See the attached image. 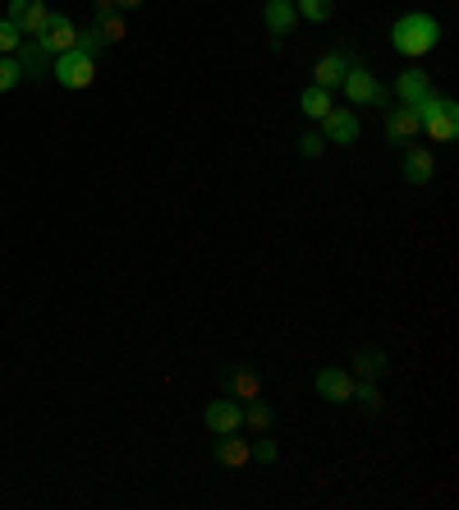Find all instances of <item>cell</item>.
<instances>
[{
	"label": "cell",
	"mask_w": 459,
	"mask_h": 510,
	"mask_svg": "<svg viewBox=\"0 0 459 510\" xmlns=\"http://www.w3.org/2000/svg\"><path fill=\"white\" fill-rule=\"evenodd\" d=\"M322 148H327L322 133H303V138H298V152H303V157H322Z\"/></svg>",
	"instance_id": "obj_27"
},
{
	"label": "cell",
	"mask_w": 459,
	"mask_h": 510,
	"mask_svg": "<svg viewBox=\"0 0 459 510\" xmlns=\"http://www.w3.org/2000/svg\"><path fill=\"white\" fill-rule=\"evenodd\" d=\"M42 46L51 51V60L79 46V28H73V19H69V15H51V24H46V33H42Z\"/></svg>",
	"instance_id": "obj_7"
},
{
	"label": "cell",
	"mask_w": 459,
	"mask_h": 510,
	"mask_svg": "<svg viewBox=\"0 0 459 510\" xmlns=\"http://www.w3.org/2000/svg\"><path fill=\"white\" fill-rule=\"evenodd\" d=\"M349 400H358V409H367V414H381V391L372 387V378L354 382V396Z\"/></svg>",
	"instance_id": "obj_20"
},
{
	"label": "cell",
	"mask_w": 459,
	"mask_h": 510,
	"mask_svg": "<svg viewBox=\"0 0 459 510\" xmlns=\"http://www.w3.org/2000/svg\"><path fill=\"white\" fill-rule=\"evenodd\" d=\"M340 88H345V97H349L354 106H391V93L381 88L376 74H367V64H358V60H349Z\"/></svg>",
	"instance_id": "obj_4"
},
{
	"label": "cell",
	"mask_w": 459,
	"mask_h": 510,
	"mask_svg": "<svg viewBox=\"0 0 459 510\" xmlns=\"http://www.w3.org/2000/svg\"><path fill=\"white\" fill-rule=\"evenodd\" d=\"M303 19H308V24H327L331 19V10H336V0H298V5H294Z\"/></svg>",
	"instance_id": "obj_21"
},
{
	"label": "cell",
	"mask_w": 459,
	"mask_h": 510,
	"mask_svg": "<svg viewBox=\"0 0 459 510\" xmlns=\"http://www.w3.org/2000/svg\"><path fill=\"white\" fill-rule=\"evenodd\" d=\"M322 129H327V142L345 148V142L358 138V115H354V111H331V115L322 120Z\"/></svg>",
	"instance_id": "obj_12"
},
{
	"label": "cell",
	"mask_w": 459,
	"mask_h": 510,
	"mask_svg": "<svg viewBox=\"0 0 459 510\" xmlns=\"http://www.w3.org/2000/svg\"><path fill=\"white\" fill-rule=\"evenodd\" d=\"M258 391H262V382L253 368H230V396L235 400H258Z\"/></svg>",
	"instance_id": "obj_17"
},
{
	"label": "cell",
	"mask_w": 459,
	"mask_h": 510,
	"mask_svg": "<svg viewBox=\"0 0 459 510\" xmlns=\"http://www.w3.org/2000/svg\"><path fill=\"white\" fill-rule=\"evenodd\" d=\"M51 15L55 10H46V0H10V24H19V33L24 37H42L46 33V24H51Z\"/></svg>",
	"instance_id": "obj_5"
},
{
	"label": "cell",
	"mask_w": 459,
	"mask_h": 510,
	"mask_svg": "<svg viewBox=\"0 0 459 510\" xmlns=\"http://www.w3.org/2000/svg\"><path fill=\"white\" fill-rule=\"evenodd\" d=\"M262 19H267L271 46H280V37H289V33H294L298 10H294V0H267V5H262Z\"/></svg>",
	"instance_id": "obj_6"
},
{
	"label": "cell",
	"mask_w": 459,
	"mask_h": 510,
	"mask_svg": "<svg viewBox=\"0 0 459 510\" xmlns=\"http://www.w3.org/2000/svg\"><path fill=\"white\" fill-rule=\"evenodd\" d=\"M414 111H418V124H423V133H427L432 142H454V138H459V106H454L450 97L427 93Z\"/></svg>",
	"instance_id": "obj_2"
},
{
	"label": "cell",
	"mask_w": 459,
	"mask_h": 510,
	"mask_svg": "<svg viewBox=\"0 0 459 510\" xmlns=\"http://www.w3.org/2000/svg\"><path fill=\"white\" fill-rule=\"evenodd\" d=\"M142 0H115V10H138Z\"/></svg>",
	"instance_id": "obj_30"
},
{
	"label": "cell",
	"mask_w": 459,
	"mask_h": 510,
	"mask_svg": "<svg viewBox=\"0 0 459 510\" xmlns=\"http://www.w3.org/2000/svg\"><path fill=\"white\" fill-rule=\"evenodd\" d=\"M102 46H106V42H102V28H97V24H93L88 33H79V51H88V55H97Z\"/></svg>",
	"instance_id": "obj_26"
},
{
	"label": "cell",
	"mask_w": 459,
	"mask_h": 510,
	"mask_svg": "<svg viewBox=\"0 0 459 510\" xmlns=\"http://www.w3.org/2000/svg\"><path fill=\"white\" fill-rule=\"evenodd\" d=\"M15 60L24 64V74H28V79H42V74H46V64H51V51L42 46V37H24V42H19V51H15Z\"/></svg>",
	"instance_id": "obj_10"
},
{
	"label": "cell",
	"mask_w": 459,
	"mask_h": 510,
	"mask_svg": "<svg viewBox=\"0 0 459 510\" xmlns=\"http://www.w3.org/2000/svg\"><path fill=\"white\" fill-rule=\"evenodd\" d=\"M19 42H24L19 24H10V19H0V55H15V51H19Z\"/></svg>",
	"instance_id": "obj_23"
},
{
	"label": "cell",
	"mask_w": 459,
	"mask_h": 510,
	"mask_svg": "<svg viewBox=\"0 0 459 510\" xmlns=\"http://www.w3.org/2000/svg\"><path fill=\"white\" fill-rule=\"evenodd\" d=\"M436 42H441V24H436L432 15H405V19H396V28H391V46H396L400 55H409V60L427 55Z\"/></svg>",
	"instance_id": "obj_1"
},
{
	"label": "cell",
	"mask_w": 459,
	"mask_h": 510,
	"mask_svg": "<svg viewBox=\"0 0 459 510\" xmlns=\"http://www.w3.org/2000/svg\"><path fill=\"white\" fill-rule=\"evenodd\" d=\"M354 368H358V378H381V373H386V354H381V349H358V358H354Z\"/></svg>",
	"instance_id": "obj_19"
},
{
	"label": "cell",
	"mask_w": 459,
	"mask_h": 510,
	"mask_svg": "<svg viewBox=\"0 0 459 510\" xmlns=\"http://www.w3.org/2000/svg\"><path fill=\"white\" fill-rule=\"evenodd\" d=\"M276 456H280V451H276V442H258V446H253V460H262V465H271Z\"/></svg>",
	"instance_id": "obj_28"
},
{
	"label": "cell",
	"mask_w": 459,
	"mask_h": 510,
	"mask_svg": "<svg viewBox=\"0 0 459 510\" xmlns=\"http://www.w3.org/2000/svg\"><path fill=\"white\" fill-rule=\"evenodd\" d=\"M418 133H423V124H418V111L414 106L400 102L396 111H386V138L391 142H414Z\"/></svg>",
	"instance_id": "obj_9"
},
{
	"label": "cell",
	"mask_w": 459,
	"mask_h": 510,
	"mask_svg": "<svg viewBox=\"0 0 459 510\" xmlns=\"http://www.w3.org/2000/svg\"><path fill=\"white\" fill-rule=\"evenodd\" d=\"M427 93H432V79L423 74V69H405V74L396 79V97H400L405 106H418Z\"/></svg>",
	"instance_id": "obj_13"
},
{
	"label": "cell",
	"mask_w": 459,
	"mask_h": 510,
	"mask_svg": "<svg viewBox=\"0 0 459 510\" xmlns=\"http://www.w3.org/2000/svg\"><path fill=\"white\" fill-rule=\"evenodd\" d=\"M19 79H24V64H19L15 55H0V93L19 88Z\"/></svg>",
	"instance_id": "obj_22"
},
{
	"label": "cell",
	"mask_w": 459,
	"mask_h": 510,
	"mask_svg": "<svg viewBox=\"0 0 459 510\" xmlns=\"http://www.w3.org/2000/svg\"><path fill=\"white\" fill-rule=\"evenodd\" d=\"M51 79L60 83V88H69V93H79V88H93L97 83V55H88V51H64V55H55L51 60Z\"/></svg>",
	"instance_id": "obj_3"
},
{
	"label": "cell",
	"mask_w": 459,
	"mask_h": 510,
	"mask_svg": "<svg viewBox=\"0 0 459 510\" xmlns=\"http://www.w3.org/2000/svg\"><path fill=\"white\" fill-rule=\"evenodd\" d=\"M317 391H322L327 400H336V405H349V396H354V378H349L345 368H322V373H317Z\"/></svg>",
	"instance_id": "obj_11"
},
{
	"label": "cell",
	"mask_w": 459,
	"mask_h": 510,
	"mask_svg": "<svg viewBox=\"0 0 459 510\" xmlns=\"http://www.w3.org/2000/svg\"><path fill=\"white\" fill-rule=\"evenodd\" d=\"M244 423H249V427H258V432H267V427H271V409H267L262 400H249V409H244Z\"/></svg>",
	"instance_id": "obj_25"
},
{
	"label": "cell",
	"mask_w": 459,
	"mask_h": 510,
	"mask_svg": "<svg viewBox=\"0 0 459 510\" xmlns=\"http://www.w3.org/2000/svg\"><path fill=\"white\" fill-rule=\"evenodd\" d=\"M432 175H436L432 152H427V148H409V152H405V180H409V184H432Z\"/></svg>",
	"instance_id": "obj_14"
},
{
	"label": "cell",
	"mask_w": 459,
	"mask_h": 510,
	"mask_svg": "<svg viewBox=\"0 0 459 510\" xmlns=\"http://www.w3.org/2000/svg\"><path fill=\"white\" fill-rule=\"evenodd\" d=\"M115 15V0H97V19H111Z\"/></svg>",
	"instance_id": "obj_29"
},
{
	"label": "cell",
	"mask_w": 459,
	"mask_h": 510,
	"mask_svg": "<svg viewBox=\"0 0 459 510\" xmlns=\"http://www.w3.org/2000/svg\"><path fill=\"white\" fill-rule=\"evenodd\" d=\"M249 460H253V442H244V436L230 432V442H220V465L239 469V465H249Z\"/></svg>",
	"instance_id": "obj_18"
},
{
	"label": "cell",
	"mask_w": 459,
	"mask_h": 510,
	"mask_svg": "<svg viewBox=\"0 0 459 510\" xmlns=\"http://www.w3.org/2000/svg\"><path fill=\"white\" fill-rule=\"evenodd\" d=\"M345 69H349V55H345V51H331V55H322V60H317V88H340Z\"/></svg>",
	"instance_id": "obj_15"
},
{
	"label": "cell",
	"mask_w": 459,
	"mask_h": 510,
	"mask_svg": "<svg viewBox=\"0 0 459 510\" xmlns=\"http://www.w3.org/2000/svg\"><path fill=\"white\" fill-rule=\"evenodd\" d=\"M97 28H102V42H106V46H115V42H124V33H129L120 15H111V19H97Z\"/></svg>",
	"instance_id": "obj_24"
},
{
	"label": "cell",
	"mask_w": 459,
	"mask_h": 510,
	"mask_svg": "<svg viewBox=\"0 0 459 510\" xmlns=\"http://www.w3.org/2000/svg\"><path fill=\"white\" fill-rule=\"evenodd\" d=\"M202 423H207L211 432L230 436V432H239V423H244V405H239V400H211L207 414H202Z\"/></svg>",
	"instance_id": "obj_8"
},
{
	"label": "cell",
	"mask_w": 459,
	"mask_h": 510,
	"mask_svg": "<svg viewBox=\"0 0 459 510\" xmlns=\"http://www.w3.org/2000/svg\"><path fill=\"white\" fill-rule=\"evenodd\" d=\"M298 111L308 115V120H327V115L336 111V106H331V88H317V83H313L308 93L298 97Z\"/></svg>",
	"instance_id": "obj_16"
}]
</instances>
